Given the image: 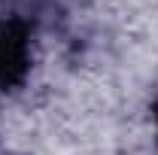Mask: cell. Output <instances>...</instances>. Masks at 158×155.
<instances>
[{
  "label": "cell",
  "mask_w": 158,
  "mask_h": 155,
  "mask_svg": "<svg viewBox=\"0 0 158 155\" xmlns=\"http://www.w3.org/2000/svg\"><path fill=\"white\" fill-rule=\"evenodd\" d=\"M155 128H158V103H155Z\"/></svg>",
  "instance_id": "2"
},
{
  "label": "cell",
  "mask_w": 158,
  "mask_h": 155,
  "mask_svg": "<svg viewBox=\"0 0 158 155\" xmlns=\"http://www.w3.org/2000/svg\"><path fill=\"white\" fill-rule=\"evenodd\" d=\"M31 70V24L19 15H0V94L15 88Z\"/></svg>",
  "instance_id": "1"
}]
</instances>
